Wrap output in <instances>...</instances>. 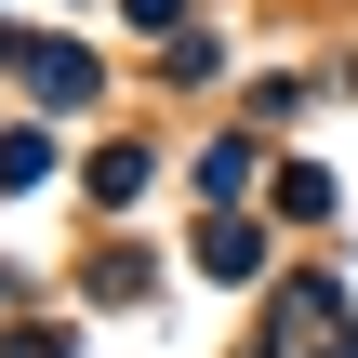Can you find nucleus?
<instances>
[{
    "label": "nucleus",
    "mask_w": 358,
    "mask_h": 358,
    "mask_svg": "<svg viewBox=\"0 0 358 358\" xmlns=\"http://www.w3.org/2000/svg\"><path fill=\"white\" fill-rule=\"evenodd\" d=\"M199 266H213V279H252V266H266V239H252V226H213V239H199Z\"/></svg>",
    "instance_id": "nucleus-1"
}]
</instances>
